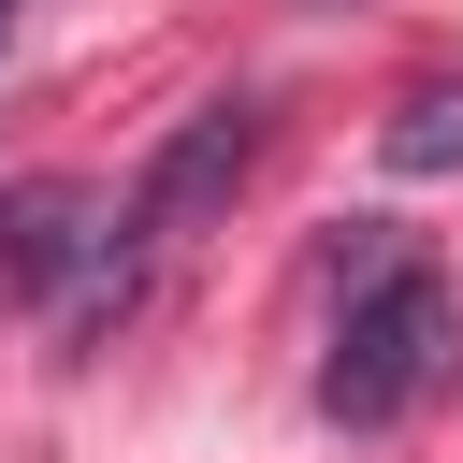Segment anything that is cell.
Returning a JSON list of instances; mask_svg holds the SVG:
<instances>
[{"label":"cell","instance_id":"3","mask_svg":"<svg viewBox=\"0 0 463 463\" xmlns=\"http://www.w3.org/2000/svg\"><path fill=\"white\" fill-rule=\"evenodd\" d=\"M246 159H260V101H203L159 159H145V188H130V217H116V246L145 260V246H188L232 188H246Z\"/></svg>","mask_w":463,"mask_h":463},{"label":"cell","instance_id":"2","mask_svg":"<svg viewBox=\"0 0 463 463\" xmlns=\"http://www.w3.org/2000/svg\"><path fill=\"white\" fill-rule=\"evenodd\" d=\"M58 289L72 304H101V289L130 304V246H116V217L87 188L43 174V188H0V304H58Z\"/></svg>","mask_w":463,"mask_h":463},{"label":"cell","instance_id":"5","mask_svg":"<svg viewBox=\"0 0 463 463\" xmlns=\"http://www.w3.org/2000/svg\"><path fill=\"white\" fill-rule=\"evenodd\" d=\"M0 14H14V0H0Z\"/></svg>","mask_w":463,"mask_h":463},{"label":"cell","instance_id":"4","mask_svg":"<svg viewBox=\"0 0 463 463\" xmlns=\"http://www.w3.org/2000/svg\"><path fill=\"white\" fill-rule=\"evenodd\" d=\"M376 145H391V174H449L463 159V87H405Z\"/></svg>","mask_w":463,"mask_h":463},{"label":"cell","instance_id":"1","mask_svg":"<svg viewBox=\"0 0 463 463\" xmlns=\"http://www.w3.org/2000/svg\"><path fill=\"white\" fill-rule=\"evenodd\" d=\"M434 376H449V289H434V260H362V289H347V318H333V362H318V405H333L347 434H376V420H405Z\"/></svg>","mask_w":463,"mask_h":463}]
</instances>
